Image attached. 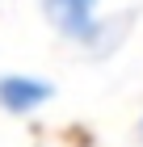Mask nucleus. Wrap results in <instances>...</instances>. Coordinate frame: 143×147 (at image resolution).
Here are the masks:
<instances>
[{
    "label": "nucleus",
    "mask_w": 143,
    "mask_h": 147,
    "mask_svg": "<svg viewBox=\"0 0 143 147\" xmlns=\"http://www.w3.org/2000/svg\"><path fill=\"white\" fill-rule=\"evenodd\" d=\"M51 84L46 80H34V76H0V105L13 113H30L38 109L42 101H51Z\"/></svg>",
    "instance_id": "f03ea898"
},
{
    "label": "nucleus",
    "mask_w": 143,
    "mask_h": 147,
    "mask_svg": "<svg viewBox=\"0 0 143 147\" xmlns=\"http://www.w3.org/2000/svg\"><path fill=\"white\" fill-rule=\"evenodd\" d=\"M46 17L59 34H67L72 42H97L101 21H97V0H42Z\"/></svg>",
    "instance_id": "f257e3e1"
}]
</instances>
